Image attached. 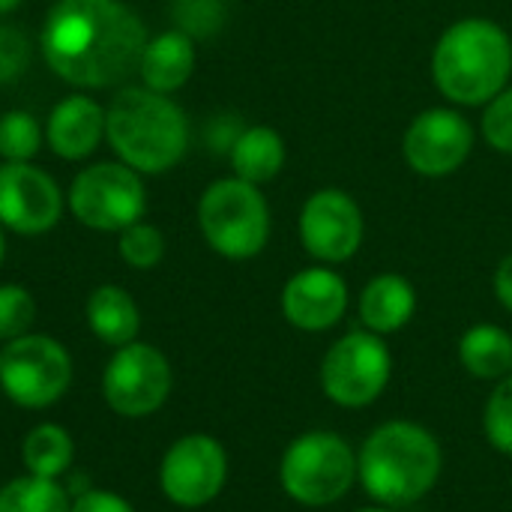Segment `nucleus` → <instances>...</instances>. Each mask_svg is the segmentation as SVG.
I'll return each mask as SVG.
<instances>
[{"instance_id":"nucleus-9","label":"nucleus","mask_w":512,"mask_h":512,"mask_svg":"<svg viewBox=\"0 0 512 512\" xmlns=\"http://www.w3.org/2000/svg\"><path fill=\"white\" fill-rule=\"evenodd\" d=\"M393 378V354L384 336L351 330L336 339L321 360L324 396L348 411L369 408Z\"/></svg>"},{"instance_id":"nucleus-31","label":"nucleus","mask_w":512,"mask_h":512,"mask_svg":"<svg viewBox=\"0 0 512 512\" xmlns=\"http://www.w3.org/2000/svg\"><path fill=\"white\" fill-rule=\"evenodd\" d=\"M69 512H135V507L111 489H84L75 495Z\"/></svg>"},{"instance_id":"nucleus-18","label":"nucleus","mask_w":512,"mask_h":512,"mask_svg":"<svg viewBox=\"0 0 512 512\" xmlns=\"http://www.w3.org/2000/svg\"><path fill=\"white\" fill-rule=\"evenodd\" d=\"M360 324L369 333L390 336L399 333L417 312V291L399 273H378L369 279L357 300Z\"/></svg>"},{"instance_id":"nucleus-4","label":"nucleus","mask_w":512,"mask_h":512,"mask_svg":"<svg viewBox=\"0 0 512 512\" xmlns=\"http://www.w3.org/2000/svg\"><path fill=\"white\" fill-rule=\"evenodd\" d=\"M444 453L438 438L411 420H390L369 432L357 453V480L375 504L408 507L423 501L441 480Z\"/></svg>"},{"instance_id":"nucleus-10","label":"nucleus","mask_w":512,"mask_h":512,"mask_svg":"<svg viewBox=\"0 0 512 512\" xmlns=\"http://www.w3.org/2000/svg\"><path fill=\"white\" fill-rule=\"evenodd\" d=\"M171 387H174V372L168 357L156 345L138 339L123 348H114L102 372L105 405L126 420H141L156 414L168 402Z\"/></svg>"},{"instance_id":"nucleus-2","label":"nucleus","mask_w":512,"mask_h":512,"mask_svg":"<svg viewBox=\"0 0 512 512\" xmlns=\"http://www.w3.org/2000/svg\"><path fill=\"white\" fill-rule=\"evenodd\" d=\"M105 141L141 177L165 174L189 153V117L168 93L126 84L105 105Z\"/></svg>"},{"instance_id":"nucleus-27","label":"nucleus","mask_w":512,"mask_h":512,"mask_svg":"<svg viewBox=\"0 0 512 512\" xmlns=\"http://www.w3.org/2000/svg\"><path fill=\"white\" fill-rule=\"evenodd\" d=\"M36 321V300L24 285H0V342L27 336Z\"/></svg>"},{"instance_id":"nucleus-5","label":"nucleus","mask_w":512,"mask_h":512,"mask_svg":"<svg viewBox=\"0 0 512 512\" xmlns=\"http://www.w3.org/2000/svg\"><path fill=\"white\" fill-rule=\"evenodd\" d=\"M198 228L216 255L228 261H249L267 249L273 216L261 186L240 177H222L201 192Z\"/></svg>"},{"instance_id":"nucleus-23","label":"nucleus","mask_w":512,"mask_h":512,"mask_svg":"<svg viewBox=\"0 0 512 512\" xmlns=\"http://www.w3.org/2000/svg\"><path fill=\"white\" fill-rule=\"evenodd\" d=\"M69 507V492L60 480L24 474L0 489V512H69Z\"/></svg>"},{"instance_id":"nucleus-36","label":"nucleus","mask_w":512,"mask_h":512,"mask_svg":"<svg viewBox=\"0 0 512 512\" xmlns=\"http://www.w3.org/2000/svg\"><path fill=\"white\" fill-rule=\"evenodd\" d=\"M354 512H396L393 507H384V504H378V507H363V510H354Z\"/></svg>"},{"instance_id":"nucleus-33","label":"nucleus","mask_w":512,"mask_h":512,"mask_svg":"<svg viewBox=\"0 0 512 512\" xmlns=\"http://www.w3.org/2000/svg\"><path fill=\"white\" fill-rule=\"evenodd\" d=\"M495 297L507 312H512V252L495 270Z\"/></svg>"},{"instance_id":"nucleus-19","label":"nucleus","mask_w":512,"mask_h":512,"mask_svg":"<svg viewBox=\"0 0 512 512\" xmlns=\"http://www.w3.org/2000/svg\"><path fill=\"white\" fill-rule=\"evenodd\" d=\"M84 318L90 333L111 348H123L135 342L141 330V309L135 297L120 285L93 288L84 306Z\"/></svg>"},{"instance_id":"nucleus-16","label":"nucleus","mask_w":512,"mask_h":512,"mask_svg":"<svg viewBox=\"0 0 512 512\" xmlns=\"http://www.w3.org/2000/svg\"><path fill=\"white\" fill-rule=\"evenodd\" d=\"M105 141V105L87 93L63 96L45 120V144L57 159L81 162Z\"/></svg>"},{"instance_id":"nucleus-12","label":"nucleus","mask_w":512,"mask_h":512,"mask_svg":"<svg viewBox=\"0 0 512 512\" xmlns=\"http://www.w3.org/2000/svg\"><path fill=\"white\" fill-rule=\"evenodd\" d=\"M477 132L471 120L456 108H426L420 111L402 138L405 165L429 180L456 174L474 153Z\"/></svg>"},{"instance_id":"nucleus-26","label":"nucleus","mask_w":512,"mask_h":512,"mask_svg":"<svg viewBox=\"0 0 512 512\" xmlns=\"http://www.w3.org/2000/svg\"><path fill=\"white\" fill-rule=\"evenodd\" d=\"M117 252L132 270H153L165 258V234L141 219L117 234Z\"/></svg>"},{"instance_id":"nucleus-3","label":"nucleus","mask_w":512,"mask_h":512,"mask_svg":"<svg viewBox=\"0 0 512 512\" xmlns=\"http://www.w3.org/2000/svg\"><path fill=\"white\" fill-rule=\"evenodd\" d=\"M512 78V36L492 18H459L435 42L432 81L459 108H486Z\"/></svg>"},{"instance_id":"nucleus-29","label":"nucleus","mask_w":512,"mask_h":512,"mask_svg":"<svg viewBox=\"0 0 512 512\" xmlns=\"http://www.w3.org/2000/svg\"><path fill=\"white\" fill-rule=\"evenodd\" d=\"M33 57L30 36L15 24H0V87L18 81Z\"/></svg>"},{"instance_id":"nucleus-7","label":"nucleus","mask_w":512,"mask_h":512,"mask_svg":"<svg viewBox=\"0 0 512 512\" xmlns=\"http://www.w3.org/2000/svg\"><path fill=\"white\" fill-rule=\"evenodd\" d=\"M72 387L69 351L45 333H27L0 348V390L27 411L57 405Z\"/></svg>"},{"instance_id":"nucleus-17","label":"nucleus","mask_w":512,"mask_h":512,"mask_svg":"<svg viewBox=\"0 0 512 512\" xmlns=\"http://www.w3.org/2000/svg\"><path fill=\"white\" fill-rule=\"evenodd\" d=\"M198 63V48L195 39L186 36L183 30L171 27L165 33H156L147 39L141 63H138V75L141 84L156 90V93H177L180 87L189 84L192 72Z\"/></svg>"},{"instance_id":"nucleus-24","label":"nucleus","mask_w":512,"mask_h":512,"mask_svg":"<svg viewBox=\"0 0 512 512\" xmlns=\"http://www.w3.org/2000/svg\"><path fill=\"white\" fill-rule=\"evenodd\" d=\"M45 126L21 108L0 114V159L3 162H33L42 150Z\"/></svg>"},{"instance_id":"nucleus-15","label":"nucleus","mask_w":512,"mask_h":512,"mask_svg":"<svg viewBox=\"0 0 512 512\" xmlns=\"http://www.w3.org/2000/svg\"><path fill=\"white\" fill-rule=\"evenodd\" d=\"M348 282L333 267L297 270L282 288V315L294 330L327 333L348 312Z\"/></svg>"},{"instance_id":"nucleus-1","label":"nucleus","mask_w":512,"mask_h":512,"mask_svg":"<svg viewBox=\"0 0 512 512\" xmlns=\"http://www.w3.org/2000/svg\"><path fill=\"white\" fill-rule=\"evenodd\" d=\"M150 30L126 0H54L39 51L48 69L78 90H108L138 75Z\"/></svg>"},{"instance_id":"nucleus-6","label":"nucleus","mask_w":512,"mask_h":512,"mask_svg":"<svg viewBox=\"0 0 512 512\" xmlns=\"http://www.w3.org/2000/svg\"><path fill=\"white\" fill-rule=\"evenodd\" d=\"M279 483L303 507H333L357 483V453L336 432H306L285 447Z\"/></svg>"},{"instance_id":"nucleus-30","label":"nucleus","mask_w":512,"mask_h":512,"mask_svg":"<svg viewBox=\"0 0 512 512\" xmlns=\"http://www.w3.org/2000/svg\"><path fill=\"white\" fill-rule=\"evenodd\" d=\"M483 138L489 141L492 150L512 156V84H507L483 111L480 120Z\"/></svg>"},{"instance_id":"nucleus-22","label":"nucleus","mask_w":512,"mask_h":512,"mask_svg":"<svg viewBox=\"0 0 512 512\" xmlns=\"http://www.w3.org/2000/svg\"><path fill=\"white\" fill-rule=\"evenodd\" d=\"M72 459H75V441L57 423L33 426L21 444V462H24L27 474H33V477L60 480L72 468Z\"/></svg>"},{"instance_id":"nucleus-20","label":"nucleus","mask_w":512,"mask_h":512,"mask_svg":"<svg viewBox=\"0 0 512 512\" xmlns=\"http://www.w3.org/2000/svg\"><path fill=\"white\" fill-rule=\"evenodd\" d=\"M228 159H231L234 177L255 183V186H264L282 174L288 150H285L282 135L273 126L258 123V126H246L237 135L234 147L228 150Z\"/></svg>"},{"instance_id":"nucleus-11","label":"nucleus","mask_w":512,"mask_h":512,"mask_svg":"<svg viewBox=\"0 0 512 512\" xmlns=\"http://www.w3.org/2000/svg\"><path fill=\"white\" fill-rule=\"evenodd\" d=\"M228 483V453L204 432L177 438L159 465L162 495L183 510H198L213 504Z\"/></svg>"},{"instance_id":"nucleus-28","label":"nucleus","mask_w":512,"mask_h":512,"mask_svg":"<svg viewBox=\"0 0 512 512\" xmlns=\"http://www.w3.org/2000/svg\"><path fill=\"white\" fill-rule=\"evenodd\" d=\"M483 432L498 453L512 456V375L495 384L483 411Z\"/></svg>"},{"instance_id":"nucleus-35","label":"nucleus","mask_w":512,"mask_h":512,"mask_svg":"<svg viewBox=\"0 0 512 512\" xmlns=\"http://www.w3.org/2000/svg\"><path fill=\"white\" fill-rule=\"evenodd\" d=\"M3 258H6V228L0 225V267H3Z\"/></svg>"},{"instance_id":"nucleus-8","label":"nucleus","mask_w":512,"mask_h":512,"mask_svg":"<svg viewBox=\"0 0 512 512\" xmlns=\"http://www.w3.org/2000/svg\"><path fill=\"white\" fill-rule=\"evenodd\" d=\"M66 204L78 225L102 234H120L147 213L144 177L123 162L87 165L75 174Z\"/></svg>"},{"instance_id":"nucleus-14","label":"nucleus","mask_w":512,"mask_h":512,"mask_svg":"<svg viewBox=\"0 0 512 512\" xmlns=\"http://www.w3.org/2000/svg\"><path fill=\"white\" fill-rule=\"evenodd\" d=\"M66 210L57 180L33 162L0 165V225L21 237L48 234Z\"/></svg>"},{"instance_id":"nucleus-25","label":"nucleus","mask_w":512,"mask_h":512,"mask_svg":"<svg viewBox=\"0 0 512 512\" xmlns=\"http://www.w3.org/2000/svg\"><path fill=\"white\" fill-rule=\"evenodd\" d=\"M171 21L195 42L210 39L228 21V0H171Z\"/></svg>"},{"instance_id":"nucleus-13","label":"nucleus","mask_w":512,"mask_h":512,"mask_svg":"<svg viewBox=\"0 0 512 512\" xmlns=\"http://www.w3.org/2000/svg\"><path fill=\"white\" fill-rule=\"evenodd\" d=\"M297 231L309 258L318 264H345L363 246L366 219L360 204L345 189L327 186L303 201Z\"/></svg>"},{"instance_id":"nucleus-32","label":"nucleus","mask_w":512,"mask_h":512,"mask_svg":"<svg viewBox=\"0 0 512 512\" xmlns=\"http://www.w3.org/2000/svg\"><path fill=\"white\" fill-rule=\"evenodd\" d=\"M246 126L240 123V117H231V114H225V117H213L210 120V126H207V144H210V150H216V153H228L231 147H234V141H237V135L243 132Z\"/></svg>"},{"instance_id":"nucleus-21","label":"nucleus","mask_w":512,"mask_h":512,"mask_svg":"<svg viewBox=\"0 0 512 512\" xmlns=\"http://www.w3.org/2000/svg\"><path fill=\"white\" fill-rule=\"evenodd\" d=\"M459 363L477 381H501L512 375V336L498 324H474L459 339Z\"/></svg>"},{"instance_id":"nucleus-34","label":"nucleus","mask_w":512,"mask_h":512,"mask_svg":"<svg viewBox=\"0 0 512 512\" xmlns=\"http://www.w3.org/2000/svg\"><path fill=\"white\" fill-rule=\"evenodd\" d=\"M21 3H24V0H0V15H9V12H15Z\"/></svg>"}]
</instances>
